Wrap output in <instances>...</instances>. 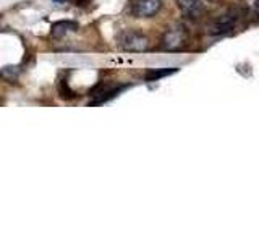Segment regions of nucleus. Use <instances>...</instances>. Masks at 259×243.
I'll list each match as a JSON object with an SVG mask.
<instances>
[{
    "instance_id": "f257e3e1",
    "label": "nucleus",
    "mask_w": 259,
    "mask_h": 243,
    "mask_svg": "<svg viewBox=\"0 0 259 243\" xmlns=\"http://www.w3.org/2000/svg\"><path fill=\"white\" fill-rule=\"evenodd\" d=\"M118 44L128 52H144L151 47L149 37L138 31H125L118 36Z\"/></svg>"
},
{
    "instance_id": "f03ea898",
    "label": "nucleus",
    "mask_w": 259,
    "mask_h": 243,
    "mask_svg": "<svg viewBox=\"0 0 259 243\" xmlns=\"http://www.w3.org/2000/svg\"><path fill=\"white\" fill-rule=\"evenodd\" d=\"M188 44V32L183 26L167 29L160 39V47L164 51H182Z\"/></svg>"
},
{
    "instance_id": "7ed1b4c3",
    "label": "nucleus",
    "mask_w": 259,
    "mask_h": 243,
    "mask_svg": "<svg viewBox=\"0 0 259 243\" xmlns=\"http://www.w3.org/2000/svg\"><path fill=\"white\" fill-rule=\"evenodd\" d=\"M162 8V0H133L132 15L136 18H151Z\"/></svg>"
},
{
    "instance_id": "20e7f679",
    "label": "nucleus",
    "mask_w": 259,
    "mask_h": 243,
    "mask_svg": "<svg viewBox=\"0 0 259 243\" xmlns=\"http://www.w3.org/2000/svg\"><path fill=\"white\" fill-rule=\"evenodd\" d=\"M237 21H238V15L235 12H229L222 16H219V18L210 24L209 32L214 36L227 34V32H230L235 26H237Z\"/></svg>"
},
{
    "instance_id": "39448f33",
    "label": "nucleus",
    "mask_w": 259,
    "mask_h": 243,
    "mask_svg": "<svg viewBox=\"0 0 259 243\" xmlns=\"http://www.w3.org/2000/svg\"><path fill=\"white\" fill-rule=\"evenodd\" d=\"M177 5L180 12L190 18H199V16L206 12L204 0H177Z\"/></svg>"
},
{
    "instance_id": "423d86ee",
    "label": "nucleus",
    "mask_w": 259,
    "mask_h": 243,
    "mask_svg": "<svg viewBox=\"0 0 259 243\" xmlns=\"http://www.w3.org/2000/svg\"><path fill=\"white\" fill-rule=\"evenodd\" d=\"M79 26L76 21H70V20H65V21H57L52 24L51 28V34L55 36V37H60V36H65L67 32H71V31H76Z\"/></svg>"
},
{
    "instance_id": "0eeeda50",
    "label": "nucleus",
    "mask_w": 259,
    "mask_h": 243,
    "mask_svg": "<svg viewBox=\"0 0 259 243\" xmlns=\"http://www.w3.org/2000/svg\"><path fill=\"white\" fill-rule=\"evenodd\" d=\"M174 73H177V68H160V70H149L146 71V81H157L160 78L164 76H168V75H174Z\"/></svg>"
},
{
    "instance_id": "6e6552de",
    "label": "nucleus",
    "mask_w": 259,
    "mask_h": 243,
    "mask_svg": "<svg viewBox=\"0 0 259 243\" xmlns=\"http://www.w3.org/2000/svg\"><path fill=\"white\" fill-rule=\"evenodd\" d=\"M256 10L259 12V0H256Z\"/></svg>"
},
{
    "instance_id": "1a4fd4ad",
    "label": "nucleus",
    "mask_w": 259,
    "mask_h": 243,
    "mask_svg": "<svg viewBox=\"0 0 259 243\" xmlns=\"http://www.w3.org/2000/svg\"><path fill=\"white\" fill-rule=\"evenodd\" d=\"M54 2H65V0H54Z\"/></svg>"
}]
</instances>
